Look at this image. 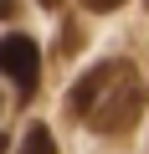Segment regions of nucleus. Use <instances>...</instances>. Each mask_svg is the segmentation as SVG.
I'll use <instances>...</instances> for the list:
<instances>
[{
	"label": "nucleus",
	"mask_w": 149,
	"mask_h": 154,
	"mask_svg": "<svg viewBox=\"0 0 149 154\" xmlns=\"http://www.w3.org/2000/svg\"><path fill=\"white\" fill-rule=\"evenodd\" d=\"M67 113L72 118H88L93 134H129L144 113V88H139V72L129 62H98L88 67L67 93Z\"/></svg>",
	"instance_id": "obj_1"
},
{
	"label": "nucleus",
	"mask_w": 149,
	"mask_h": 154,
	"mask_svg": "<svg viewBox=\"0 0 149 154\" xmlns=\"http://www.w3.org/2000/svg\"><path fill=\"white\" fill-rule=\"evenodd\" d=\"M0 72H5V77H16V82H21V93H31V88H36L41 51H36V41H31L26 31H11L5 41H0Z\"/></svg>",
	"instance_id": "obj_2"
},
{
	"label": "nucleus",
	"mask_w": 149,
	"mask_h": 154,
	"mask_svg": "<svg viewBox=\"0 0 149 154\" xmlns=\"http://www.w3.org/2000/svg\"><path fill=\"white\" fill-rule=\"evenodd\" d=\"M16 154H57L51 128H46V123H31V128L21 134V149H16Z\"/></svg>",
	"instance_id": "obj_3"
},
{
	"label": "nucleus",
	"mask_w": 149,
	"mask_h": 154,
	"mask_svg": "<svg viewBox=\"0 0 149 154\" xmlns=\"http://www.w3.org/2000/svg\"><path fill=\"white\" fill-rule=\"evenodd\" d=\"M77 51H82V26L67 21V26H62V57H77Z\"/></svg>",
	"instance_id": "obj_4"
},
{
	"label": "nucleus",
	"mask_w": 149,
	"mask_h": 154,
	"mask_svg": "<svg viewBox=\"0 0 149 154\" xmlns=\"http://www.w3.org/2000/svg\"><path fill=\"white\" fill-rule=\"evenodd\" d=\"M82 5H88L93 16H108V11H118V5H123V0H82Z\"/></svg>",
	"instance_id": "obj_5"
},
{
	"label": "nucleus",
	"mask_w": 149,
	"mask_h": 154,
	"mask_svg": "<svg viewBox=\"0 0 149 154\" xmlns=\"http://www.w3.org/2000/svg\"><path fill=\"white\" fill-rule=\"evenodd\" d=\"M16 5H21V0H0V16H16Z\"/></svg>",
	"instance_id": "obj_6"
},
{
	"label": "nucleus",
	"mask_w": 149,
	"mask_h": 154,
	"mask_svg": "<svg viewBox=\"0 0 149 154\" xmlns=\"http://www.w3.org/2000/svg\"><path fill=\"white\" fill-rule=\"evenodd\" d=\"M41 5H46V11H57V5H62V0H41Z\"/></svg>",
	"instance_id": "obj_7"
},
{
	"label": "nucleus",
	"mask_w": 149,
	"mask_h": 154,
	"mask_svg": "<svg viewBox=\"0 0 149 154\" xmlns=\"http://www.w3.org/2000/svg\"><path fill=\"white\" fill-rule=\"evenodd\" d=\"M0 154H5V139H0Z\"/></svg>",
	"instance_id": "obj_8"
},
{
	"label": "nucleus",
	"mask_w": 149,
	"mask_h": 154,
	"mask_svg": "<svg viewBox=\"0 0 149 154\" xmlns=\"http://www.w3.org/2000/svg\"><path fill=\"white\" fill-rule=\"evenodd\" d=\"M144 5H149V0H144Z\"/></svg>",
	"instance_id": "obj_9"
}]
</instances>
